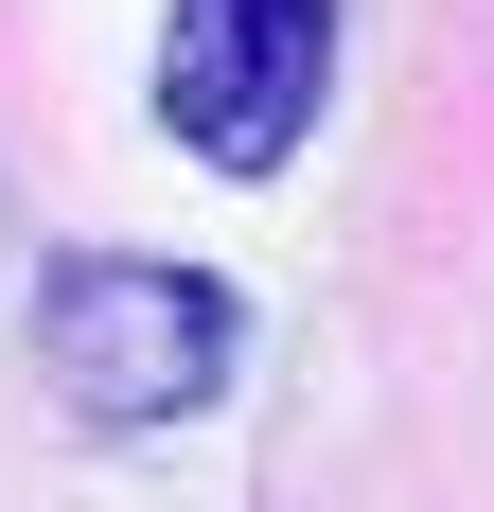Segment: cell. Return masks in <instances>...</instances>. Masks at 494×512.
Segmentation results:
<instances>
[{
	"label": "cell",
	"instance_id": "7a4b0ae2",
	"mask_svg": "<svg viewBox=\"0 0 494 512\" xmlns=\"http://www.w3.org/2000/svg\"><path fill=\"white\" fill-rule=\"evenodd\" d=\"M336 89V0H177L159 18V124L212 177H283Z\"/></svg>",
	"mask_w": 494,
	"mask_h": 512
},
{
	"label": "cell",
	"instance_id": "6da1fadb",
	"mask_svg": "<svg viewBox=\"0 0 494 512\" xmlns=\"http://www.w3.org/2000/svg\"><path fill=\"white\" fill-rule=\"evenodd\" d=\"M230 283H195V265H142V248H89L36 283V371L71 424H177L230 389Z\"/></svg>",
	"mask_w": 494,
	"mask_h": 512
}]
</instances>
